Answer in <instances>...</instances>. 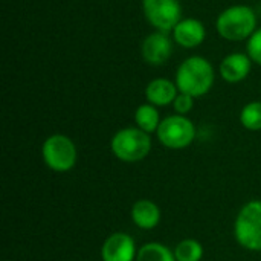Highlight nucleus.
<instances>
[{"label": "nucleus", "mask_w": 261, "mask_h": 261, "mask_svg": "<svg viewBox=\"0 0 261 261\" xmlns=\"http://www.w3.org/2000/svg\"><path fill=\"white\" fill-rule=\"evenodd\" d=\"M240 121L248 130H261V102L248 104L242 110Z\"/></svg>", "instance_id": "f3484780"}, {"label": "nucleus", "mask_w": 261, "mask_h": 261, "mask_svg": "<svg viewBox=\"0 0 261 261\" xmlns=\"http://www.w3.org/2000/svg\"><path fill=\"white\" fill-rule=\"evenodd\" d=\"M147 99L154 104V106H167L170 102H174L176 99V86L165 80V78H158L153 80L145 90Z\"/></svg>", "instance_id": "ddd939ff"}, {"label": "nucleus", "mask_w": 261, "mask_h": 261, "mask_svg": "<svg viewBox=\"0 0 261 261\" xmlns=\"http://www.w3.org/2000/svg\"><path fill=\"white\" fill-rule=\"evenodd\" d=\"M174 109H176V112L180 113V115L188 113V112L193 109V96L188 95V93H180V95H177L176 99H174Z\"/></svg>", "instance_id": "6ab92c4d"}, {"label": "nucleus", "mask_w": 261, "mask_h": 261, "mask_svg": "<svg viewBox=\"0 0 261 261\" xmlns=\"http://www.w3.org/2000/svg\"><path fill=\"white\" fill-rule=\"evenodd\" d=\"M135 119H136V124L139 125V128L144 130L145 133H151V132L158 130V127L161 124L159 112L150 104L141 106L135 113Z\"/></svg>", "instance_id": "2eb2a0df"}, {"label": "nucleus", "mask_w": 261, "mask_h": 261, "mask_svg": "<svg viewBox=\"0 0 261 261\" xmlns=\"http://www.w3.org/2000/svg\"><path fill=\"white\" fill-rule=\"evenodd\" d=\"M101 255L104 261H133L135 242L128 234H112L102 245Z\"/></svg>", "instance_id": "6e6552de"}, {"label": "nucleus", "mask_w": 261, "mask_h": 261, "mask_svg": "<svg viewBox=\"0 0 261 261\" xmlns=\"http://www.w3.org/2000/svg\"><path fill=\"white\" fill-rule=\"evenodd\" d=\"M196 136V128L185 116H168L158 127L159 141L168 148H185Z\"/></svg>", "instance_id": "423d86ee"}, {"label": "nucleus", "mask_w": 261, "mask_h": 261, "mask_svg": "<svg viewBox=\"0 0 261 261\" xmlns=\"http://www.w3.org/2000/svg\"><path fill=\"white\" fill-rule=\"evenodd\" d=\"M136 261H176V257L167 246L161 243H148L139 249Z\"/></svg>", "instance_id": "4468645a"}, {"label": "nucleus", "mask_w": 261, "mask_h": 261, "mask_svg": "<svg viewBox=\"0 0 261 261\" xmlns=\"http://www.w3.org/2000/svg\"><path fill=\"white\" fill-rule=\"evenodd\" d=\"M132 219L141 229H153L161 220V211L151 200H138L133 205Z\"/></svg>", "instance_id": "f8f14e48"}, {"label": "nucleus", "mask_w": 261, "mask_h": 261, "mask_svg": "<svg viewBox=\"0 0 261 261\" xmlns=\"http://www.w3.org/2000/svg\"><path fill=\"white\" fill-rule=\"evenodd\" d=\"M173 52L170 38L165 34L154 32L148 35L142 43V57L147 63L162 64L165 63Z\"/></svg>", "instance_id": "1a4fd4ad"}, {"label": "nucleus", "mask_w": 261, "mask_h": 261, "mask_svg": "<svg viewBox=\"0 0 261 261\" xmlns=\"http://www.w3.org/2000/svg\"><path fill=\"white\" fill-rule=\"evenodd\" d=\"M142 6L147 20L162 32L174 29L180 21L182 11L177 0H144Z\"/></svg>", "instance_id": "0eeeda50"}, {"label": "nucleus", "mask_w": 261, "mask_h": 261, "mask_svg": "<svg viewBox=\"0 0 261 261\" xmlns=\"http://www.w3.org/2000/svg\"><path fill=\"white\" fill-rule=\"evenodd\" d=\"M248 52L255 63L261 64V29L251 35V40L248 43Z\"/></svg>", "instance_id": "a211bd4d"}, {"label": "nucleus", "mask_w": 261, "mask_h": 261, "mask_svg": "<svg viewBox=\"0 0 261 261\" xmlns=\"http://www.w3.org/2000/svg\"><path fill=\"white\" fill-rule=\"evenodd\" d=\"M203 255V248L199 242L187 239L180 242L174 249L176 261H200Z\"/></svg>", "instance_id": "dca6fc26"}, {"label": "nucleus", "mask_w": 261, "mask_h": 261, "mask_svg": "<svg viewBox=\"0 0 261 261\" xmlns=\"http://www.w3.org/2000/svg\"><path fill=\"white\" fill-rule=\"evenodd\" d=\"M151 148L148 133L141 128L119 130L112 139V151L124 162H138L144 159Z\"/></svg>", "instance_id": "7ed1b4c3"}, {"label": "nucleus", "mask_w": 261, "mask_h": 261, "mask_svg": "<svg viewBox=\"0 0 261 261\" xmlns=\"http://www.w3.org/2000/svg\"><path fill=\"white\" fill-rule=\"evenodd\" d=\"M236 237L249 251H261V202L246 203L236 220Z\"/></svg>", "instance_id": "20e7f679"}, {"label": "nucleus", "mask_w": 261, "mask_h": 261, "mask_svg": "<svg viewBox=\"0 0 261 261\" xmlns=\"http://www.w3.org/2000/svg\"><path fill=\"white\" fill-rule=\"evenodd\" d=\"M251 70V61L243 54H231L220 64V73L228 83H239L248 76Z\"/></svg>", "instance_id": "9b49d317"}, {"label": "nucleus", "mask_w": 261, "mask_h": 261, "mask_svg": "<svg viewBox=\"0 0 261 261\" xmlns=\"http://www.w3.org/2000/svg\"><path fill=\"white\" fill-rule=\"evenodd\" d=\"M44 164L54 171H69L76 162V148L64 135H54L43 144Z\"/></svg>", "instance_id": "39448f33"}, {"label": "nucleus", "mask_w": 261, "mask_h": 261, "mask_svg": "<svg viewBox=\"0 0 261 261\" xmlns=\"http://www.w3.org/2000/svg\"><path fill=\"white\" fill-rule=\"evenodd\" d=\"M257 15L249 6L237 5L225 9L217 18L219 34L232 41H240L248 38L255 32Z\"/></svg>", "instance_id": "f03ea898"}, {"label": "nucleus", "mask_w": 261, "mask_h": 261, "mask_svg": "<svg viewBox=\"0 0 261 261\" xmlns=\"http://www.w3.org/2000/svg\"><path fill=\"white\" fill-rule=\"evenodd\" d=\"M176 41L184 47H196L205 38V28L196 18H185L173 29Z\"/></svg>", "instance_id": "9d476101"}, {"label": "nucleus", "mask_w": 261, "mask_h": 261, "mask_svg": "<svg viewBox=\"0 0 261 261\" xmlns=\"http://www.w3.org/2000/svg\"><path fill=\"white\" fill-rule=\"evenodd\" d=\"M214 83L213 66L202 57H191L184 61L176 75V84L180 93L191 96L205 95Z\"/></svg>", "instance_id": "f257e3e1"}]
</instances>
